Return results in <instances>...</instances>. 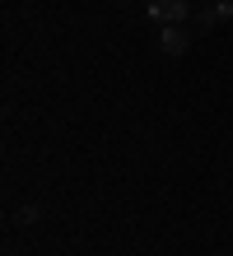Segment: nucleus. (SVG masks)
I'll return each instance as SVG.
<instances>
[{"mask_svg": "<svg viewBox=\"0 0 233 256\" xmlns=\"http://www.w3.org/2000/svg\"><path fill=\"white\" fill-rule=\"evenodd\" d=\"M117 5H126V0H117Z\"/></svg>", "mask_w": 233, "mask_h": 256, "instance_id": "obj_5", "label": "nucleus"}, {"mask_svg": "<svg viewBox=\"0 0 233 256\" xmlns=\"http://www.w3.org/2000/svg\"><path fill=\"white\" fill-rule=\"evenodd\" d=\"M214 14H219V19H233V0H214Z\"/></svg>", "mask_w": 233, "mask_h": 256, "instance_id": "obj_4", "label": "nucleus"}, {"mask_svg": "<svg viewBox=\"0 0 233 256\" xmlns=\"http://www.w3.org/2000/svg\"><path fill=\"white\" fill-rule=\"evenodd\" d=\"M149 19L159 24H186V14H191V0H145Z\"/></svg>", "mask_w": 233, "mask_h": 256, "instance_id": "obj_1", "label": "nucleus"}, {"mask_svg": "<svg viewBox=\"0 0 233 256\" xmlns=\"http://www.w3.org/2000/svg\"><path fill=\"white\" fill-rule=\"evenodd\" d=\"M186 47H191V33H186L182 24H163V33H159V52H163V56H182Z\"/></svg>", "mask_w": 233, "mask_h": 256, "instance_id": "obj_2", "label": "nucleus"}, {"mask_svg": "<svg viewBox=\"0 0 233 256\" xmlns=\"http://www.w3.org/2000/svg\"><path fill=\"white\" fill-rule=\"evenodd\" d=\"M196 24H200V28H214V24H219V14H214V5H210V10H200V14H196Z\"/></svg>", "mask_w": 233, "mask_h": 256, "instance_id": "obj_3", "label": "nucleus"}]
</instances>
